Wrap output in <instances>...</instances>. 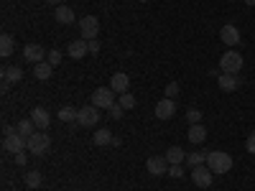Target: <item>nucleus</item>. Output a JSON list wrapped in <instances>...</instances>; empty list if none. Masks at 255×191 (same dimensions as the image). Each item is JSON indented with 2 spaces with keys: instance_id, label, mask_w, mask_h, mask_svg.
Returning <instances> with one entry per match:
<instances>
[{
  "instance_id": "obj_1",
  "label": "nucleus",
  "mask_w": 255,
  "mask_h": 191,
  "mask_svg": "<svg viewBox=\"0 0 255 191\" xmlns=\"http://www.w3.org/2000/svg\"><path fill=\"white\" fill-rule=\"evenodd\" d=\"M207 168L212 174H227L232 168V156L225 151H212L207 153Z\"/></svg>"
},
{
  "instance_id": "obj_2",
  "label": "nucleus",
  "mask_w": 255,
  "mask_h": 191,
  "mask_svg": "<svg viewBox=\"0 0 255 191\" xmlns=\"http://www.w3.org/2000/svg\"><path fill=\"white\" fill-rule=\"evenodd\" d=\"M49 148H51V138H49L44 130L33 133L31 138H26V151H28L31 156H46Z\"/></svg>"
},
{
  "instance_id": "obj_3",
  "label": "nucleus",
  "mask_w": 255,
  "mask_h": 191,
  "mask_svg": "<svg viewBox=\"0 0 255 191\" xmlns=\"http://www.w3.org/2000/svg\"><path fill=\"white\" fill-rule=\"evenodd\" d=\"M220 69L225 72V74H238L240 69H243V56L238 54V51H225L222 56H220Z\"/></svg>"
},
{
  "instance_id": "obj_4",
  "label": "nucleus",
  "mask_w": 255,
  "mask_h": 191,
  "mask_svg": "<svg viewBox=\"0 0 255 191\" xmlns=\"http://www.w3.org/2000/svg\"><path fill=\"white\" fill-rule=\"evenodd\" d=\"M92 104L97 110H110L115 104V92L110 87H97L95 95H92Z\"/></svg>"
},
{
  "instance_id": "obj_5",
  "label": "nucleus",
  "mask_w": 255,
  "mask_h": 191,
  "mask_svg": "<svg viewBox=\"0 0 255 191\" xmlns=\"http://www.w3.org/2000/svg\"><path fill=\"white\" fill-rule=\"evenodd\" d=\"M79 33H82V38H87V41L97 38V33H100V20H97V15H84V18H79Z\"/></svg>"
},
{
  "instance_id": "obj_6",
  "label": "nucleus",
  "mask_w": 255,
  "mask_h": 191,
  "mask_svg": "<svg viewBox=\"0 0 255 191\" xmlns=\"http://www.w3.org/2000/svg\"><path fill=\"white\" fill-rule=\"evenodd\" d=\"M97 120H100V110L95 107V104H87V107H82L79 115H77V122H79L82 127H95Z\"/></svg>"
},
{
  "instance_id": "obj_7",
  "label": "nucleus",
  "mask_w": 255,
  "mask_h": 191,
  "mask_svg": "<svg viewBox=\"0 0 255 191\" xmlns=\"http://www.w3.org/2000/svg\"><path fill=\"white\" fill-rule=\"evenodd\" d=\"M3 151L5 153H20V151H26V138L20 135V133H13V135H5L3 138Z\"/></svg>"
},
{
  "instance_id": "obj_8",
  "label": "nucleus",
  "mask_w": 255,
  "mask_h": 191,
  "mask_svg": "<svg viewBox=\"0 0 255 191\" xmlns=\"http://www.w3.org/2000/svg\"><path fill=\"white\" fill-rule=\"evenodd\" d=\"M46 54H49V51H44V46H41V44H26V46H23V59H26L28 64L46 61Z\"/></svg>"
},
{
  "instance_id": "obj_9",
  "label": "nucleus",
  "mask_w": 255,
  "mask_h": 191,
  "mask_svg": "<svg viewBox=\"0 0 255 191\" xmlns=\"http://www.w3.org/2000/svg\"><path fill=\"white\" fill-rule=\"evenodd\" d=\"M212 176H215V174H212L209 168H204V166L191 168V181H194L199 189H209V186H212V181H215Z\"/></svg>"
},
{
  "instance_id": "obj_10",
  "label": "nucleus",
  "mask_w": 255,
  "mask_h": 191,
  "mask_svg": "<svg viewBox=\"0 0 255 191\" xmlns=\"http://www.w3.org/2000/svg\"><path fill=\"white\" fill-rule=\"evenodd\" d=\"M168 163L166 161V156H153V158H148V163H145V168H148V174L151 176H163V174H168Z\"/></svg>"
},
{
  "instance_id": "obj_11",
  "label": "nucleus",
  "mask_w": 255,
  "mask_h": 191,
  "mask_svg": "<svg viewBox=\"0 0 255 191\" xmlns=\"http://www.w3.org/2000/svg\"><path fill=\"white\" fill-rule=\"evenodd\" d=\"M174 115H176V102L168 99V97H163V99L156 104V117H158V120H171Z\"/></svg>"
},
{
  "instance_id": "obj_12",
  "label": "nucleus",
  "mask_w": 255,
  "mask_h": 191,
  "mask_svg": "<svg viewBox=\"0 0 255 191\" xmlns=\"http://www.w3.org/2000/svg\"><path fill=\"white\" fill-rule=\"evenodd\" d=\"M220 38H222V44H227V46H238V44H240V31H238V26H232V23L222 26V28H220Z\"/></svg>"
},
{
  "instance_id": "obj_13",
  "label": "nucleus",
  "mask_w": 255,
  "mask_h": 191,
  "mask_svg": "<svg viewBox=\"0 0 255 191\" xmlns=\"http://www.w3.org/2000/svg\"><path fill=\"white\" fill-rule=\"evenodd\" d=\"M128 87H130V79H128V74H123V72H115V74L110 77V90H113L115 95H123V92H128Z\"/></svg>"
},
{
  "instance_id": "obj_14",
  "label": "nucleus",
  "mask_w": 255,
  "mask_h": 191,
  "mask_svg": "<svg viewBox=\"0 0 255 191\" xmlns=\"http://www.w3.org/2000/svg\"><path fill=\"white\" fill-rule=\"evenodd\" d=\"M31 120H33V125L38 127V130H46V127L51 125V115L44 107H33L31 110Z\"/></svg>"
},
{
  "instance_id": "obj_15",
  "label": "nucleus",
  "mask_w": 255,
  "mask_h": 191,
  "mask_svg": "<svg viewBox=\"0 0 255 191\" xmlns=\"http://www.w3.org/2000/svg\"><path fill=\"white\" fill-rule=\"evenodd\" d=\"M217 84H220V90L222 92H235L238 87H240V77H235V74H220L217 77Z\"/></svg>"
},
{
  "instance_id": "obj_16",
  "label": "nucleus",
  "mask_w": 255,
  "mask_h": 191,
  "mask_svg": "<svg viewBox=\"0 0 255 191\" xmlns=\"http://www.w3.org/2000/svg\"><path fill=\"white\" fill-rule=\"evenodd\" d=\"M69 56L77 61V59H82L84 54H90V44H87V38H79V41H72V44H69Z\"/></svg>"
},
{
  "instance_id": "obj_17",
  "label": "nucleus",
  "mask_w": 255,
  "mask_h": 191,
  "mask_svg": "<svg viewBox=\"0 0 255 191\" xmlns=\"http://www.w3.org/2000/svg\"><path fill=\"white\" fill-rule=\"evenodd\" d=\"M74 10L69 8V5H56V23H61V26H69V23H74Z\"/></svg>"
},
{
  "instance_id": "obj_18",
  "label": "nucleus",
  "mask_w": 255,
  "mask_h": 191,
  "mask_svg": "<svg viewBox=\"0 0 255 191\" xmlns=\"http://www.w3.org/2000/svg\"><path fill=\"white\" fill-rule=\"evenodd\" d=\"M189 140L194 143V145H202V143L207 140V130H204V125H202V122L189 127Z\"/></svg>"
},
{
  "instance_id": "obj_19",
  "label": "nucleus",
  "mask_w": 255,
  "mask_h": 191,
  "mask_svg": "<svg viewBox=\"0 0 255 191\" xmlns=\"http://www.w3.org/2000/svg\"><path fill=\"white\" fill-rule=\"evenodd\" d=\"M166 161L171 163V166H176V163H181V161H186V153H184V148L181 145H171L166 151Z\"/></svg>"
},
{
  "instance_id": "obj_20",
  "label": "nucleus",
  "mask_w": 255,
  "mask_h": 191,
  "mask_svg": "<svg viewBox=\"0 0 255 191\" xmlns=\"http://www.w3.org/2000/svg\"><path fill=\"white\" fill-rule=\"evenodd\" d=\"M51 72H54V67L49 61H41V64H33V77L36 79H41V82H46L49 77H51Z\"/></svg>"
},
{
  "instance_id": "obj_21",
  "label": "nucleus",
  "mask_w": 255,
  "mask_h": 191,
  "mask_svg": "<svg viewBox=\"0 0 255 191\" xmlns=\"http://www.w3.org/2000/svg\"><path fill=\"white\" fill-rule=\"evenodd\" d=\"M13 49H15V44H13V36H10V33H3V36H0V56L8 59V56L13 54Z\"/></svg>"
},
{
  "instance_id": "obj_22",
  "label": "nucleus",
  "mask_w": 255,
  "mask_h": 191,
  "mask_svg": "<svg viewBox=\"0 0 255 191\" xmlns=\"http://www.w3.org/2000/svg\"><path fill=\"white\" fill-rule=\"evenodd\" d=\"M92 140H95V145H113V133L108 130V127H100Z\"/></svg>"
},
{
  "instance_id": "obj_23",
  "label": "nucleus",
  "mask_w": 255,
  "mask_h": 191,
  "mask_svg": "<svg viewBox=\"0 0 255 191\" xmlns=\"http://www.w3.org/2000/svg\"><path fill=\"white\" fill-rule=\"evenodd\" d=\"M15 130H18L20 135H23V138H31V135L36 133V125H33V120L28 117V120H20V122L15 125Z\"/></svg>"
},
{
  "instance_id": "obj_24",
  "label": "nucleus",
  "mask_w": 255,
  "mask_h": 191,
  "mask_svg": "<svg viewBox=\"0 0 255 191\" xmlns=\"http://www.w3.org/2000/svg\"><path fill=\"white\" fill-rule=\"evenodd\" d=\"M202 163H207V153H204V151H194V153H186V166L197 168V166H202Z\"/></svg>"
},
{
  "instance_id": "obj_25",
  "label": "nucleus",
  "mask_w": 255,
  "mask_h": 191,
  "mask_svg": "<svg viewBox=\"0 0 255 191\" xmlns=\"http://www.w3.org/2000/svg\"><path fill=\"white\" fill-rule=\"evenodd\" d=\"M77 115H79V110L69 107V104H67V107H61V110L56 112V117H59L61 122H74V120H77Z\"/></svg>"
},
{
  "instance_id": "obj_26",
  "label": "nucleus",
  "mask_w": 255,
  "mask_h": 191,
  "mask_svg": "<svg viewBox=\"0 0 255 191\" xmlns=\"http://www.w3.org/2000/svg\"><path fill=\"white\" fill-rule=\"evenodd\" d=\"M3 77L10 79V82H20V79H23V69H20V67H5Z\"/></svg>"
},
{
  "instance_id": "obj_27",
  "label": "nucleus",
  "mask_w": 255,
  "mask_h": 191,
  "mask_svg": "<svg viewBox=\"0 0 255 191\" xmlns=\"http://www.w3.org/2000/svg\"><path fill=\"white\" fill-rule=\"evenodd\" d=\"M118 104H120L123 110H130V107H135V95H130V92H123Z\"/></svg>"
},
{
  "instance_id": "obj_28",
  "label": "nucleus",
  "mask_w": 255,
  "mask_h": 191,
  "mask_svg": "<svg viewBox=\"0 0 255 191\" xmlns=\"http://www.w3.org/2000/svg\"><path fill=\"white\" fill-rule=\"evenodd\" d=\"M26 186L28 189H38L41 186V174L38 171H28L26 174Z\"/></svg>"
},
{
  "instance_id": "obj_29",
  "label": "nucleus",
  "mask_w": 255,
  "mask_h": 191,
  "mask_svg": "<svg viewBox=\"0 0 255 191\" xmlns=\"http://www.w3.org/2000/svg\"><path fill=\"white\" fill-rule=\"evenodd\" d=\"M46 61L51 64V67H59V64H61V51H59V49H51V51L46 54Z\"/></svg>"
},
{
  "instance_id": "obj_30",
  "label": "nucleus",
  "mask_w": 255,
  "mask_h": 191,
  "mask_svg": "<svg viewBox=\"0 0 255 191\" xmlns=\"http://www.w3.org/2000/svg\"><path fill=\"white\" fill-rule=\"evenodd\" d=\"M186 120H189V125H199L202 122V112L199 110H189L186 112Z\"/></svg>"
},
{
  "instance_id": "obj_31",
  "label": "nucleus",
  "mask_w": 255,
  "mask_h": 191,
  "mask_svg": "<svg viewBox=\"0 0 255 191\" xmlns=\"http://www.w3.org/2000/svg\"><path fill=\"white\" fill-rule=\"evenodd\" d=\"M179 90H181V87H179V82H171V84L166 87V97H168V99H174V97L179 95Z\"/></svg>"
},
{
  "instance_id": "obj_32",
  "label": "nucleus",
  "mask_w": 255,
  "mask_h": 191,
  "mask_svg": "<svg viewBox=\"0 0 255 191\" xmlns=\"http://www.w3.org/2000/svg\"><path fill=\"white\" fill-rule=\"evenodd\" d=\"M168 176H171V179H181V176H184V168H181V163H176V166H168Z\"/></svg>"
},
{
  "instance_id": "obj_33",
  "label": "nucleus",
  "mask_w": 255,
  "mask_h": 191,
  "mask_svg": "<svg viewBox=\"0 0 255 191\" xmlns=\"http://www.w3.org/2000/svg\"><path fill=\"white\" fill-rule=\"evenodd\" d=\"M108 112H110V117H113V120H120V117H123V112H125V110H123V107H120V104H113V107H110V110H108Z\"/></svg>"
},
{
  "instance_id": "obj_34",
  "label": "nucleus",
  "mask_w": 255,
  "mask_h": 191,
  "mask_svg": "<svg viewBox=\"0 0 255 191\" xmlns=\"http://www.w3.org/2000/svg\"><path fill=\"white\" fill-rule=\"evenodd\" d=\"M245 148H248V153H255V130L250 133V138H248V143H245Z\"/></svg>"
},
{
  "instance_id": "obj_35",
  "label": "nucleus",
  "mask_w": 255,
  "mask_h": 191,
  "mask_svg": "<svg viewBox=\"0 0 255 191\" xmlns=\"http://www.w3.org/2000/svg\"><path fill=\"white\" fill-rule=\"evenodd\" d=\"M26 161H28L26 151H20V153H15V166H26Z\"/></svg>"
},
{
  "instance_id": "obj_36",
  "label": "nucleus",
  "mask_w": 255,
  "mask_h": 191,
  "mask_svg": "<svg viewBox=\"0 0 255 191\" xmlns=\"http://www.w3.org/2000/svg\"><path fill=\"white\" fill-rule=\"evenodd\" d=\"M87 44H90V54H100V41H97V38L87 41Z\"/></svg>"
},
{
  "instance_id": "obj_37",
  "label": "nucleus",
  "mask_w": 255,
  "mask_h": 191,
  "mask_svg": "<svg viewBox=\"0 0 255 191\" xmlns=\"http://www.w3.org/2000/svg\"><path fill=\"white\" fill-rule=\"evenodd\" d=\"M0 90L8 92V90H10V79H3V87H0Z\"/></svg>"
},
{
  "instance_id": "obj_38",
  "label": "nucleus",
  "mask_w": 255,
  "mask_h": 191,
  "mask_svg": "<svg viewBox=\"0 0 255 191\" xmlns=\"http://www.w3.org/2000/svg\"><path fill=\"white\" fill-rule=\"evenodd\" d=\"M46 3H49V5H59V0H46Z\"/></svg>"
},
{
  "instance_id": "obj_39",
  "label": "nucleus",
  "mask_w": 255,
  "mask_h": 191,
  "mask_svg": "<svg viewBox=\"0 0 255 191\" xmlns=\"http://www.w3.org/2000/svg\"><path fill=\"white\" fill-rule=\"evenodd\" d=\"M245 3H248V5H255V0H245Z\"/></svg>"
},
{
  "instance_id": "obj_40",
  "label": "nucleus",
  "mask_w": 255,
  "mask_h": 191,
  "mask_svg": "<svg viewBox=\"0 0 255 191\" xmlns=\"http://www.w3.org/2000/svg\"><path fill=\"white\" fill-rule=\"evenodd\" d=\"M140 3H148V0H140Z\"/></svg>"
}]
</instances>
